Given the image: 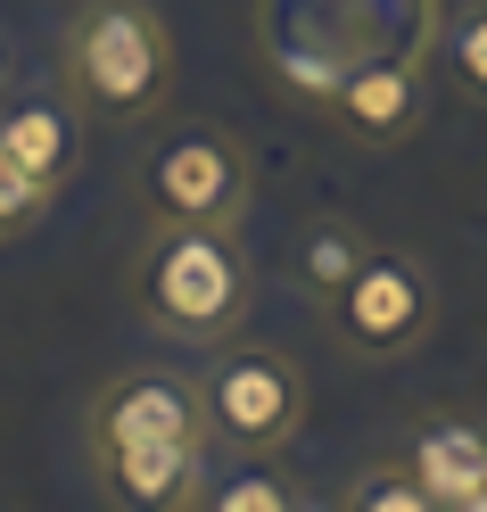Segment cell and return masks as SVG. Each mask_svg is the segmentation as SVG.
I'll return each instance as SVG.
<instances>
[{
	"label": "cell",
	"instance_id": "14",
	"mask_svg": "<svg viewBox=\"0 0 487 512\" xmlns=\"http://www.w3.org/2000/svg\"><path fill=\"white\" fill-rule=\"evenodd\" d=\"M438 58H446V75L487 108V0L446 9V25H438Z\"/></svg>",
	"mask_w": 487,
	"mask_h": 512
},
{
	"label": "cell",
	"instance_id": "5",
	"mask_svg": "<svg viewBox=\"0 0 487 512\" xmlns=\"http://www.w3.org/2000/svg\"><path fill=\"white\" fill-rule=\"evenodd\" d=\"M199 405H207V438L215 455H281L306 430V364L289 347L265 339H223L199 364Z\"/></svg>",
	"mask_w": 487,
	"mask_h": 512
},
{
	"label": "cell",
	"instance_id": "13",
	"mask_svg": "<svg viewBox=\"0 0 487 512\" xmlns=\"http://www.w3.org/2000/svg\"><path fill=\"white\" fill-rule=\"evenodd\" d=\"M339 512H438V504H430V488L413 479L405 455H380V463H364V471H347Z\"/></svg>",
	"mask_w": 487,
	"mask_h": 512
},
{
	"label": "cell",
	"instance_id": "4",
	"mask_svg": "<svg viewBox=\"0 0 487 512\" xmlns=\"http://www.w3.org/2000/svg\"><path fill=\"white\" fill-rule=\"evenodd\" d=\"M438 273H430V256L421 248H372L364 256V273L347 281V290L322 306V339L339 347V364L355 372H380V364H405L430 347L438 331Z\"/></svg>",
	"mask_w": 487,
	"mask_h": 512
},
{
	"label": "cell",
	"instance_id": "17",
	"mask_svg": "<svg viewBox=\"0 0 487 512\" xmlns=\"http://www.w3.org/2000/svg\"><path fill=\"white\" fill-rule=\"evenodd\" d=\"M471 512H487V488H479V504H471Z\"/></svg>",
	"mask_w": 487,
	"mask_h": 512
},
{
	"label": "cell",
	"instance_id": "3",
	"mask_svg": "<svg viewBox=\"0 0 487 512\" xmlns=\"http://www.w3.org/2000/svg\"><path fill=\"white\" fill-rule=\"evenodd\" d=\"M133 199L149 223H248L256 199V149L223 116H174L141 149Z\"/></svg>",
	"mask_w": 487,
	"mask_h": 512
},
{
	"label": "cell",
	"instance_id": "12",
	"mask_svg": "<svg viewBox=\"0 0 487 512\" xmlns=\"http://www.w3.org/2000/svg\"><path fill=\"white\" fill-rule=\"evenodd\" d=\"M314 488L281 455H232V471H207V512H298Z\"/></svg>",
	"mask_w": 487,
	"mask_h": 512
},
{
	"label": "cell",
	"instance_id": "7",
	"mask_svg": "<svg viewBox=\"0 0 487 512\" xmlns=\"http://www.w3.org/2000/svg\"><path fill=\"white\" fill-rule=\"evenodd\" d=\"M141 438H207V405H199V372H166V364H124L108 372L83 405V446H141ZM215 446V438H207Z\"/></svg>",
	"mask_w": 487,
	"mask_h": 512
},
{
	"label": "cell",
	"instance_id": "9",
	"mask_svg": "<svg viewBox=\"0 0 487 512\" xmlns=\"http://www.w3.org/2000/svg\"><path fill=\"white\" fill-rule=\"evenodd\" d=\"M83 124H91V116L67 100V91H25V100L0 91V149H9L34 182H50V190L75 182V166H83Z\"/></svg>",
	"mask_w": 487,
	"mask_h": 512
},
{
	"label": "cell",
	"instance_id": "2",
	"mask_svg": "<svg viewBox=\"0 0 487 512\" xmlns=\"http://www.w3.org/2000/svg\"><path fill=\"white\" fill-rule=\"evenodd\" d=\"M174 34L149 0H83L58 34V83L91 124H149L174 100Z\"/></svg>",
	"mask_w": 487,
	"mask_h": 512
},
{
	"label": "cell",
	"instance_id": "8",
	"mask_svg": "<svg viewBox=\"0 0 487 512\" xmlns=\"http://www.w3.org/2000/svg\"><path fill=\"white\" fill-rule=\"evenodd\" d=\"M83 471H91V488H100V504H124V512H207L215 446L207 438L83 446Z\"/></svg>",
	"mask_w": 487,
	"mask_h": 512
},
{
	"label": "cell",
	"instance_id": "11",
	"mask_svg": "<svg viewBox=\"0 0 487 512\" xmlns=\"http://www.w3.org/2000/svg\"><path fill=\"white\" fill-rule=\"evenodd\" d=\"M372 248H380V232H364V223L339 215V207H322V215L298 223V240H289V265H281V273H289V290H298V298L322 314L355 273H364Z\"/></svg>",
	"mask_w": 487,
	"mask_h": 512
},
{
	"label": "cell",
	"instance_id": "1",
	"mask_svg": "<svg viewBox=\"0 0 487 512\" xmlns=\"http://www.w3.org/2000/svg\"><path fill=\"white\" fill-rule=\"evenodd\" d=\"M133 306L174 347H223L256 314V256L240 223H149L133 248Z\"/></svg>",
	"mask_w": 487,
	"mask_h": 512
},
{
	"label": "cell",
	"instance_id": "10",
	"mask_svg": "<svg viewBox=\"0 0 487 512\" xmlns=\"http://www.w3.org/2000/svg\"><path fill=\"white\" fill-rule=\"evenodd\" d=\"M397 455L413 463V479L430 488L438 512H471L479 488H487V430L463 422V413H421Z\"/></svg>",
	"mask_w": 487,
	"mask_h": 512
},
{
	"label": "cell",
	"instance_id": "16",
	"mask_svg": "<svg viewBox=\"0 0 487 512\" xmlns=\"http://www.w3.org/2000/svg\"><path fill=\"white\" fill-rule=\"evenodd\" d=\"M0 91H9V58H0Z\"/></svg>",
	"mask_w": 487,
	"mask_h": 512
},
{
	"label": "cell",
	"instance_id": "15",
	"mask_svg": "<svg viewBox=\"0 0 487 512\" xmlns=\"http://www.w3.org/2000/svg\"><path fill=\"white\" fill-rule=\"evenodd\" d=\"M50 207H58V190H50V182H34L9 149H0V248H9V240H25Z\"/></svg>",
	"mask_w": 487,
	"mask_h": 512
},
{
	"label": "cell",
	"instance_id": "6",
	"mask_svg": "<svg viewBox=\"0 0 487 512\" xmlns=\"http://www.w3.org/2000/svg\"><path fill=\"white\" fill-rule=\"evenodd\" d=\"M322 116L339 124L347 141L364 149H397L413 141L421 124H430V58H405V50H355L331 100H322Z\"/></svg>",
	"mask_w": 487,
	"mask_h": 512
}]
</instances>
